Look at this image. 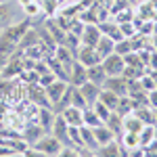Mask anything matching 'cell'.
Instances as JSON below:
<instances>
[{"label": "cell", "instance_id": "obj_26", "mask_svg": "<svg viewBox=\"0 0 157 157\" xmlns=\"http://www.w3.org/2000/svg\"><path fill=\"white\" fill-rule=\"evenodd\" d=\"M98 101L101 103H105L111 111L117 107V101H120V94H115V92H111L107 88H101V94H98Z\"/></svg>", "mask_w": 157, "mask_h": 157}, {"label": "cell", "instance_id": "obj_34", "mask_svg": "<svg viewBox=\"0 0 157 157\" xmlns=\"http://www.w3.org/2000/svg\"><path fill=\"white\" fill-rule=\"evenodd\" d=\"M55 80H57V75H55V73L50 71V69H48V71H44V73H40V75H38V84L42 86V88H46L48 84H52Z\"/></svg>", "mask_w": 157, "mask_h": 157}, {"label": "cell", "instance_id": "obj_5", "mask_svg": "<svg viewBox=\"0 0 157 157\" xmlns=\"http://www.w3.org/2000/svg\"><path fill=\"white\" fill-rule=\"evenodd\" d=\"M67 86H69V82H67V80L57 78L52 84H48L46 88H44V90H46V97H48V101H50V105H57V103H59V98L65 94Z\"/></svg>", "mask_w": 157, "mask_h": 157}, {"label": "cell", "instance_id": "obj_28", "mask_svg": "<svg viewBox=\"0 0 157 157\" xmlns=\"http://www.w3.org/2000/svg\"><path fill=\"white\" fill-rule=\"evenodd\" d=\"M42 134H44V130H42L40 126H29V128H25V132H23V140L32 147L38 138L42 136Z\"/></svg>", "mask_w": 157, "mask_h": 157}, {"label": "cell", "instance_id": "obj_6", "mask_svg": "<svg viewBox=\"0 0 157 157\" xmlns=\"http://www.w3.org/2000/svg\"><path fill=\"white\" fill-rule=\"evenodd\" d=\"M103 88L124 97V94H128V80L124 75H107V80L103 82Z\"/></svg>", "mask_w": 157, "mask_h": 157}, {"label": "cell", "instance_id": "obj_20", "mask_svg": "<svg viewBox=\"0 0 157 157\" xmlns=\"http://www.w3.org/2000/svg\"><path fill=\"white\" fill-rule=\"evenodd\" d=\"M97 52L101 55V59H105V57H109L111 52H115V42L111 40L109 36H105V34H101V40L97 42Z\"/></svg>", "mask_w": 157, "mask_h": 157}, {"label": "cell", "instance_id": "obj_3", "mask_svg": "<svg viewBox=\"0 0 157 157\" xmlns=\"http://www.w3.org/2000/svg\"><path fill=\"white\" fill-rule=\"evenodd\" d=\"M75 59L80 61L84 67H90V65H97V63H101V55L97 52V48L94 46H86V44H82L80 48H78V52H75Z\"/></svg>", "mask_w": 157, "mask_h": 157}, {"label": "cell", "instance_id": "obj_2", "mask_svg": "<svg viewBox=\"0 0 157 157\" xmlns=\"http://www.w3.org/2000/svg\"><path fill=\"white\" fill-rule=\"evenodd\" d=\"M101 63H103V69H105L107 75H121V73H124V67H126L124 57L117 55V52H111V55L105 57Z\"/></svg>", "mask_w": 157, "mask_h": 157}, {"label": "cell", "instance_id": "obj_33", "mask_svg": "<svg viewBox=\"0 0 157 157\" xmlns=\"http://www.w3.org/2000/svg\"><path fill=\"white\" fill-rule=\"evenodd\" d=\"M115 52L117 55H128V52H132V42H130V38H124L120 42H115Z\"/></svg>", "mask_w": 157, "mask_h": 157}, {"label": "cell", "instance_id": "obj_39", "mask_svg": "<svg viewBox=\"0 0 157 157\" xmlns=\"http://www.w3.org/2000/svg\"><path fill=\"white\" fill-rule=\"evenodd\" d=\"M155 140H157V124H155Z\"/></svg>", "mask_w": 157, "mask_h": 157}, {"label": "cell", "instance_id": "obj_32", "mask_svg": "<svg viewBox=\"0 0 157 157\" xmlns=\"http://www.w3.org/2000/svg\"><path fill=\"white\" fill-rule=\"evenodd\" d=\"M121 29V34H124V38H132L138 34V29H136V25H134V21H124V23H117Z\"/></svg>", "mask_w": 157, "mask_h": 157}, {"label": "cell", "instance_id": "obj_22", "mask_svg": "<svg viewBox=\"0 0 157 157\" xmlns=\"http://www.w3.org/2000/svg\"><path fill=\"white\" fill-rule=\"evenodd\" d=\"M151 140H155V124H145L138 132V145L147 147Z\"/></svg>", "mask_w": 157, "mask_h": 157}, {"label": "cell", "instance_id": "obj_9", "mask_svg": "<svg viewBox=\"0 0 157 157\" xmlns=\"http://www.w3.org/2000/svg\"><path fill=\"white\" fill-rule=\"evenodd\" d=\"M80 40L86 46H97V42L101 40V29H98L97 23H84L82 27V34H80Z\"/></svg>", "mask_w": 157, "mask_h": 157}, {"label": "cell", "instance_id": "obj_16", "mask_svg": "<svg viewBox=\"0 0 157 157\" xmlns=\"http://www.w3.org/2000/svg\"><path fill=\"white\" fill-rule=\"evenodd\" d=\"M55 59L61 61V63L65 65V69H67V75H69V67H71L73 61H75V55H73V52L67 48L65 44H57V48H55Z\"/></svg>", "mask_w": 157, "mask_h": 157}, {"label": "cell", "instance_id": "obj_11", "mask_svg": "<svg viewBox=\"0 0 157 157\" xmlns=\"http://www.w3.org/2000/svg\"><path fill=\"white\" fill-rule=\"evenodd\" d=\"M55 117H57V113H55L52 107H38V126H40L44 132H48L50 128H52Z\"/></svg>", "mask_w": 157, "mask_h": 157}, {"label": "cell", "instance_id": "obj_14", "mask_svg": "<svg viewBox=\"0 0 157 157\" xmlns=\"http://www.w3.org/2000/svg\"><path fill=\"white\" fill-rule=\"evenodd\" d=\"M143 126H145V124H143V120H140V117H138L134 111L121 117V132L126 130V132H136V134H138Z\"/></svg>", "mask_w": 157, "mask_h": 157}, {"label": "cell", "instance_id": "obj_7", "mask_svg": "<svg viewBox=\"0 0 157 157\" xmlns=\"http://www.w3.org/2000/svg\"><path fill=\"white\" fill-rule=\"evenodd\" d=\"M50 134H55L63 145H69V124L63 120V115H61V113H57V117H55V121H52Z\"/></svg>", "mask_w": 157, "mask_h": 157}, {"label": "cell", "instance_id": "obj_27", "mask_svg": "<svg viewBox=\"0 0 157 157\" xmlns=\"http://www.w3.org/2000/svg\"><path fill=\"white\" fill-rule=\"evenodd\" d=\"M101 124H105V121H103V120L97 115V111L92 109V105H88V107L84 109V126L97 128V126H101Z\"/></svg>", "mask_w": 157, "mask_h": 157}, {"label": "cell", "instance_id": "obj_40", "mask_svg": "<svg viewBox=\"0 0 157 157\" xmlns=\"http://www.w3.org/2000/svg\"><path fill=\"white\" fill-rule=\"evenodd\" d=\"M136 2H138V0H136Z\"/></svg>", "mask_w": 157, "mask_h": 157}, {"label": "cell", "instance_id": "obj_1", "mask_svg": "<svg viewBox=\"0 0 157 157\" xmlns=\"http://www.w3.org/2000/svg\"><path fill=\"white\" fill-rule=\"evenodd\" d=\"M32 147H34V151H36L38 155H61L63 143H61L55 134H50V132L46 134L44 132Z\"/></svg>", "mask_w": 157, "mask_h": 157}, {"label": "cell", "instance_id": "obj_24", "mask_svg": "<svg viewBox=\"0 0 157 157\" xmlns=\"http://www.w3.org/2000/svg\"><path fill=\"white\" fill-rule=\"evenodd\" d=\"M113 111H117L121 117H124V115H128V113H132V111H134V98L128 97V94L120 97V101H117V107L113 109Z\"/></svg>", "mask_w": 157, "mask_h": 157}, {"label": "cell", "instance_id": "obj_4", "mask_svg": "<svg viewBox=\"0 0 157 157\" xmlns=\"http://www.w3.org/2000/svg\"><path fill=\"white\" fill-rule=\"evenodd\" d=\"M23 69H25V63H23V59L17 55V52H13L11 57H9V61L4 63V67L0 69V75L2 78H13L15 73H23Z\"/></svg>", "mask_w": 157, "mask_h": 157}, {"label": "cell", "instance_id": "obj_36", "mask_svg": "<svg viewBox=\"0 0 157 157\" xmlns=\"http://www.w3.org/2000/svg\"><path fill=\"white\" fill-rule=\"evenodd\" d=\"M147 103H149V107H151V109L157 107V88H153V90L147 92Z\"/></svg>", "mask_w": 157, "mask_h": 157}, {"label": "cell", "instance_id": "obj_38", "mask_svg": "<svg viewBox=\"0 0 157 157\" xmlns=\"http://www.w3.org/2000/svg\"><path fill=\"white\" fill-rule=\"evenodd\" d=\"M153 120H155V124H157V107L153 109Z\"/></svg>", "mask_w": 157, "mask_h": 157}, {"label": "cell", "instance_id": "obj_21", "mask_svg": "<svg viewBox=\"0 0 157 157\" xmlns=\"http://www.w3.org/2000/svg\"><path fill=\"white\" fill-rule=\"evenodd\" d=\"M124 151H121V143L117 145V140H111L107 145H101L97 151V155H103V157H117L121 155Z\"/></svg>", "mask_w": 157, "mask_h": 157}, {"label": "cell", "instance_id": "obj_23", "mask_svg": "<svg viewBox=\"0 0 157 157\" xmlns=\"http://www.w3.org/2000/svg\"><path fill=\"white\" fill-rule=\"evenodd\" d=\"M46 27H48L50 36H52V40H55L57 44H63V42H65V36H67V32H65V29H63V27H61V25L57 23L55 19H52V21L48 19V21H46Z\"/></svg>", "mask_w": 157, "mask_h": 157}, {"label": "cell", "instance_id": "obj_13", "mask_svg": "<svg viewBox=\"0 0 157 157\" xmlns=\"http://www.w3.org/2000/svg\"><path fill=\"white\" fill-rule=\"evenodd\" d=\"M36 44H40V34H38V29L29 27V29H27V32L23 34V38L19 40V44H17V50H19V52H23V50L32 48V46H36Z\"/></svg>", "mask_w": 157, "mask_h": 157}, {"label": "cell", "instance_id": "obj_19", "mask_svg": "<svg viewBox=\"0 0 157 157\" xmlns=\"http://www.w3.org/2000/svg\"><path fill=\"white\" fill-rule=\"evenodd\" d=\"M86 73H88V80L90 82H94L103 88V82L107 80V73L103 69V63H97V65H90V67H86Z\"/></svg>", "mask_w": 157, "mask_h": 157}, {"label": "cell", "instance_id": "obj_17", "mask_svg": "<svg viewBox=\"0 0 157 157\" xmlns=\"http://www.w3.org/2000/svg\"><path fill=\"white\" fill-rule=\"evenodd\" d=\"M92 132H94V138H97L98 147L107 145V143H111V140H115V132L109 128L107 124H101V126H97V128H92Z\"/></svg>", "mask_w": 157, "mask_h": 157}, {"label": "cell", "instance_id": "obj_31", "mask_svg": "<svg viewBox=\"0 0 157 157\" xmlns=\"http://www.w3.org/2000/svg\"><path fill=\"white\" fill-rule=\"evenodd\" d=\"M92 109L97 111V115H98V117H101L103 121H107V117L111 115V109H109L107 105H105V103H101L98 98L94 101V103H92Z\"/></svg>", "mask_w": 157, "mask_h": 157}, {"label": "cell", "instance_id": "obj_25", "mask_svg": "<svg viewBox=\"0 0 157 157\" xmlns=\"http://www.w3.org/2000/svg\"><path fill=\"white\" fill-rule=\"evenodd\" d=\"M13 23V9L6 0H0V27L4 29L6 25Z\"/></svg>", "mask_w": 157, "mask_h": 157}, {"label": "cell", "instance_id": "obj_35", "mask_svg": "<svg viewBox=\"0 0 157 157\" xmlns=\"http://www.w3.org/2000/svg\"><path fill=\"white\" fill-rule=\"evenodd\" d=\"M143 149V155H157V140H151L147 147H140Z\"/></svg>", "mask_w": 157, "mask_h": 157}, {"label": "cell", "instance_id": "obj_29", "mask_svg": "<svg viewBox=\"0 0 157 157\" xmlns=\"http://www.w3.org/2000/svg\"><path fill=\"white\" fill-rule=\"evenodd\" d=\"M71 105H73V107H78V109H86V107H88L84 94L80 92L78 86H71Z\"/></svg>", "mask_w": 157, "mask_h": 157}, {"label": "cell", "instance_id": "obj_12", "mask_svg": "<svg viewBox=\"0 0 157 157\" xmlns=\"http://www.w3.org/2000/svg\"><path fill=\"white\" fill-rule=\"evenodd\" d=\"M61 115H63V120L67 121L69 126H82L84 124V109H78V107H73V105L63 109Z\"/></svg>", "mask_w": 157, "mask_h": 157}, {"label": "cell", "instance_id": "obj_8", "mask_svg": "<svg viewBox=\"0 0 157 157\" xmlns=\"http://www.w3.org/2000/svg\"><path fill=\"white\" fill-rule=\"evenodd\" d=\"M80 138H82V149L90 151V155H97L98 143H97V138H94V132H92L90 126H84V124L80 126Z\"/></svg>", "mask_w": 157, "mask_h": 157}, {"label": "cell", "instance_id": "obj_15", "mask_svg": "<svg viewBox=\"0 0 157 157\" xmlns=\"http://www.w3.org/2000/svg\"><path fill=\"white\" fill-rule=\"evenodd\" d=\"M29 98L34 101V105H38V107H52L50 101H48V97H46V90L38 84V82L29 88Z\"/></svg>", "mask_w": 157, "mask_h": 157}, {"label": "cell", "instance_id": "obj_37", "mask_svg": "<svg viewBox=\"0 0 157 157\" xmlns=\"http://www.w3.org/2000/svg\"><path fill=\"white\" fill-rule=\"evenodd\" d=\"M151 42H155V44H153L151 48H153V50H157V36H151Z\"/></svg>", "mask_w": 157, "mask_h": 157}, {"label": "cell", "instance_id": "obj_18", "mask_svg": "<svg viewBox=\"0 0 157 157\" xmlns=\"http://www.w3.org/2000/svg\"><path fill=\"white\" fill-rule=\"evenodd\" d=\"M78 88H80V92L84 94V98H86V103H88V105H92V103L98 98V94H101V86L94 84V82H90V80L84 82L82 86H78Z\"/></svg>", "mask_w": 157, "mask_h": 157}, {"label": "cell", "instance_id": "obj_30", "mask_svg": "<svg viewBox=\"0 0 157 157\" xmlns=\"http://www.w3.org/2000/svg\"><path fill=\"white\" fill-rule=\"evenodd\" d=\"M105 124H107V126H109V128H111L115 134L121 132V115L117 113V111H111V115L107 117V121H105Z\"/></svg>", "mask_w": 157, "mask_h": 157}, {"label": "cell", "instance_id": "obj_10", "mask_svg": "<svg viewBox=\"0 0 157 157\" xmlns=\"http://www.w3.org/2000/svg\"><path fill=\"white\" fill-rule=\"evenodd\" d=\"M69 84L71 86H82L84 82H88V73H86V67L80 63V61L75 59L71 63V67H69Z\"/></svg>", "mask_w": 157, "mask_h": 157}]
</instances>
